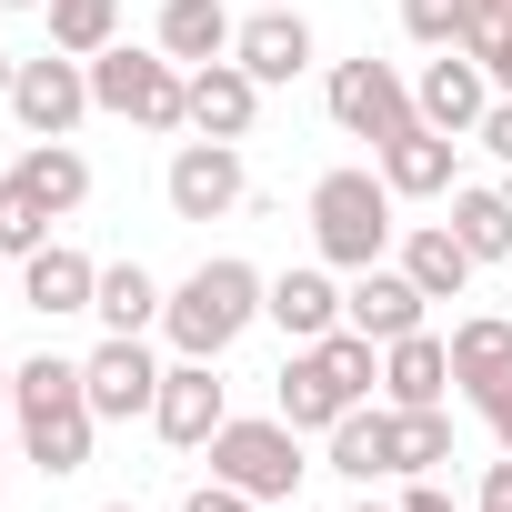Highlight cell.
I'll list each match as a JSON object with an SVG mask.
<instances>
[{
	"instance_id": "cell-11",
	"label": "cell",
	"mask_w": 512,
	"mask_h": 512,
	"mask_svg": "<svg viewBox=\"0 0 512 512\" xmlns=\"http://www.w3.org/2000/svg\"><path fill=\"white\" fill-rule=\"evenodd\" d=\"M151 422H161V442L171 452H211V432L231 422V402H221V382H211V362H171L161 372V402H151Z\"/></svg>"
},
{
	"instance_id": "cell-42",
	"label": "cell",
	"mask_w": 512,
	"mask_h": 512,
	"mask_svg": "<svg viewBox=\"0 0 512 512\" xmlns=\"http://www.w3.org/2000/svg\"><path fill=\"white\" fill-rule=\"evenodd\" d=\"M352 512H382V502H352Z\"/></svg>"
},
{
	"instance_id": "cell-28",
	"label": "cell",
	"mask_w": 512,
	"mask_h": 512,
	"mask_svg": "<svg viewBox=\"0 0 512 512\" xmlns=\"http://www.w3.org/2000/svg\"><path fill=\"white\" fill-rule=\"evenodd\" d=\"M392 432H402V472L452 462V412H442V402H422V412H402V402H392Z\"/></svg>"
},
{
	"instance_id": "cell-17",
	"label": "cell",
	"mask_w": 512,
	"mask_h": 512,
	"mask_svg": "<svg viewBox=\"0 0 512 512\" xmlns=\"http://www.w3.org/2000/svg\"><path fill=\"white\" fill-rule=\"evenodd\" d=\"M382 181H392V201H442L452 191V131H432V121L392 131L382 141Z\"/></svg>"
},
{
	"instance_id": "cell-37",
	"label": "cell",
	"mask_w": 512,
	"mask_h": 512,
	"mask_svg": "<svg viewBox=\"0 0 512 512\" xmlns=\"http://www.w3.org/2000/svg\"><path fill=\"white\" fill-rule=\"evenodd\" d=\"M482 71H492V91H512V41H502V51H492Z\"/></svg>"
},
{
	"instance_id": "cell-41",
	"label": "cell",
	"mask_w": 512,
	"mask_h": 512,
	"mask_svg": "<svg viewBox=\"0 0 512 512\" xmlns=\"http://www.w3.org/2000/svg\"><path fill=\"white\" fill-rule=\"evenodd\" d=\"M101 512H141V502H101Z\"/></svg>"
},
{
	"instance_id": "cell-31",
	"label": "cell",
	"mask_w": 512,
	"mask_h": 512,
	"mask_svg": "<svg viewBox=\"0 0 512 512\" xmlns=\"http://www.w3.org/2000/svg\"><path fill=\"white\" fill-rule=\"evenodd\" d=\"M502 41H512V0H472V11H462V51H472V61H492Z\"/></svg>"
},
{
	"instance_id": "cell-38",
	"label": "cell",
	"mask_w": 512,
	"mask_h": 512,
	"mask_svg": "<svg viewBox=\"0 0 512 512\" xmlns=\"http://www.w3.org/2000/svg\"><path fill=\"white\" fill-rule=\"evenodd\" d=\"M11 71H21V61H11V51H0V101H11Z\"/></svg>"
},
{
	"instance_id": "cell-29",
	"label": "cell",
	"mask_w": 512,
	"mask_h": 512,
	"mask_svg": "<svg viewBox=\"0 0 512 512\" xmlns=\"http://www.w3.org/2000/svg\"><path fill=\"white\" fill-rule=\"evenodd\" d=\"M41 241H51V211H41L21 181H0V262H31Z\"/></svg>"
},
{
	"instance_id": "cell-19",
	"label": "cell",
	"mask_w": 512,
	"mask_h": 512,
	"mask_svg": "<svg viewBox=\"0 0 512 512\" xmlns=\"http://www.w3.org/2000/svg\"><path fill=\"white\" fill-rule=\"evenodd\" d=\"M382 392H392L402 412L442 402V392H452V342H432V332H402V342H382Z\"/></svg>"
},
{
	"instance_id": "cell-16",
	"label": "cell",
	"mask_w": 512,
	"mask_h": 512,
	"mask_svg": "<svg viewBox=\"0 0 512 512\" xmlns=\"http://www.w3.org/2000/svg\"><path fill=\"white\" fill-rule=\"evenodd\" d=\"M342 322L352 332H372V342H402V332H422V282L412 272H352V292H342Z\"/></svg>"
},
{
	"instance_id": "cell-8",
	"label": "cell",
	"mask_w": 512,
	"mask_h": 512,
	"mask_svg": "<svg viewBox=\"0 0 512 512\" xmlns=\"http://www.w3.org/2000/svg\"><path fill=\"white\" fill-rule=\"evenodd\" d=\"M171 221H221V211H241V141H181L171 151Z\"/></svg>"
},
{
	"instance_id": "cell-14",
	"label": "cell",
	"mask_w": 512,
	"mask_h": 512,
	"mask_svg": "<svg viewBox=\"0 0 512 512\" xmlns=\"http://www.w3.org/2000/svg\"><path fill=\"white\" fill-rule=\"evenodd\" d=\"M251 121H262V81H251L241 61H201L191 71V131L201 141H241Z\"/></svg>"
},
{
	"instance_id": "cell-25",
	"label": "cell",
	"mask_w": 512,
	"mask_h": 512,
	"mask_svg": "<svg viewBox=\"0 0 512 512\" xmlns=\"http://www.w3.org/2000/svg\"><path fill=\"white\" fill-rule=\"evenodd\" d=\"M161 302H171V292H161L141 262H111V272H101V292H91V312H101L111 332H151V322H161Z\"/></svg>"
},
{
	"instance_id": "cell-13",
	"label": "cell",
	"mask_w": 512,
	"mask_h": 512,
	"mask_svg": "<svg viewBox=\"0 0 512 512\" xmlns=\"http://www.w3.org/2000/svg\"><path fill=\"white\" fill-rule=\"evenodd\" d=\"M91 292H101V262H91V251H71V241H41L31 262H21V302H31L41 322L91 312Z\"/></svg>"
},
{
	"instance_id": "cell-9",
	"label": "cell",
	"mask_w": 512,
	"mask_h": 512,
	"mask_svg": "<svg viewBox=\"0 0 512 512\" xmlns=\"http://www.w3.org/2000/svg\"><path fill=\"white\" fill-rule=\"evenodd\" d=\"M231 61L262 81V91H272V81H302V71H312V21L292 11V0H262V11L231 31Z\"/></svg>"
},
{
	"instance_id": "cell-4",
	"label": "cell",
	"mask_w": 512,
	"mask_h": 512,
	"mask_svg": "<svg viewBox=\"0 0 512 512\" xmlns=\"http://www.w3.org/2000/svg\"><path fill=\"white\" fill-rule=\"evenodd\" d=\"M91 101L141 121V131H191V71L171 51H91Z\"/></svg>"
},
{
	"instance_id": "cell-20",
	"label": "cell",
	"mask_w": 512,
	"mask_h": 512,
	"mask_svg": "<svg viewBox=\"0 0 512 512\" xmlns=\"http://www.w3.org/2000/svg\"><path fill=\"white\" fill-rule=\"evenodd\" d=\"M502 382H512V322H502V312H472V322L452 332V392L492 402Z\"/></svg>"
},
{
	"instance_id": "cell-7",
	"label": "cell",
	"mask_w": 512,
	"mask_h": 512,
	"mask_svg": "<svg viewBox=\"0 0 512 512\" xmlns=\"http://www.w3.org/2000/svg\"><path fill=\"white\" fill-rule=\"evenodd\" d=\"M332 121H342L352 141H372V151H382V141H392V131H412L422 111H412V81H402L392 61H372V51H362V61H342V71H332Z\"/></svg>"
},
{
	"instance_id": "cell-27",
	"label": "cell",
	"mask_w": 512,
	"mask_h": 512,
	"mask_svg": "<svg viewBox=\"0 0 512 512\" xmlns=\"http://www.w3.org/2000/svg\"><path fill=\"white\" fill-rule=\"evenodd\" d=\"M111 31H121V0H51V51L91 61V51H111Z\"/></svg>"
},
{
	"instance_id": "cell-26",
	"label": "cell",
	"mask_w": 512,
	"mask_h": 512,
	"mask_svg": "<svg viewBox=\"0 0 512 512\" xmlns=\"http://www.w3.org/2000/svg\"><path fill=\"white\" fill-rule=\"evenodd\" d=\"M452 231L472 262H512V191H452Z\"/></svg>"
},
{
	"instance_id": "cell-21",
	"label": "cell",
	"mask_w": 512,
	"mask_h": 512,
	"mask_svg": "<svg viewBox=\"0 0 512 512\" xmlns=\"http://www.w3.org/2000/svg\"><path fill=\"white\" fill-rule=\"evenodd\" d=\"M332 472L342 482H382V472H402V432H392V412H342L332 422Z\"/></svg>"
},
{
	"instance_id": "cell-36",
	"label": "cell",
	"mask_w": 512,
	"mask_h": 512,
	"mask_svg": "<svg viewBox=\"0 0 512 512\" xmlns=\"http://www.w3.org/2000/svg\"><path fill=\"white\" fill-rule=\"evenodd\" d=\"M482 422H492V432H502V452H512V382H502V392L482 402Z\"/></svg>"
},
{
	"instance_id": "cell-18",
	"label": "cell",
	"mask_w": 512,
	"mask_h": 512,
	"mask_svg": "<svg viewBox=\"0 0 512 512\" xmlns=\"http://www.w3.org/2000/svg\"><path fill=\"white\" fill-rule=\"evenodd\" d=\"M402 272L422 282V302H462L482 262L462 251V231H452V221H422V231H402Z\"/></svg>"
},
{
	"instance_id": "cell-30",
	"label": "cell",
	"mask_w": 512,
	"mask_h": 512,
	"mask_svg": "<svg viewBox=\"0 0 512 512\" xmlns=\"http://www.w3.org/2000/svg\"><path fill=\"white\" fill-rule=\"evenodd\" d=\"M462 11H472V0H402V31L422 51H462Z\"/></svg>"
},
{
	"instance_id": "cell-33",
	"label": "cell",
	"mask_w": 512,
	"mask_h": 512,
	"mask_svg": "<svg viewBox=\"0 0 512 512\" xmlns=\"http://www.w3.org/2000/svg\"><path fill=\"white\" fill-rule=\"evenodd\" d=\"M482 151H492V161H512V91L482 111Z\"/></svg>"
},
{
	"instance_id": "cell-24",
	"label": "cell",
	"mask_w": 512,
	"mask_h": 512,
	"mask_svg": "<svg viewBox=\"0 0 512 512\" xmlns=\"http://www.w3.org/2000/svg\"><path fill=\"white\" fill-rule=\"evenodd\" d=\"M161 51H171L181 71L221 61V51H231V11H221V0H161Z\"/></svg>"
},
{
	"instance_id": "cell-35",
	"label": "cell",
	"mask_w": 512,
	"mask_h": 512,
	"mask_svg": "<svg viewBox=\"0 0 512 512\" xmlns=\"http://www.w3.org/2000/svg\"><path fill=\"white\" fill-rule=\"evenodd\" d=\"M402 512H452V492H442V482H412V492H402Z\"/></svg>"
},
{
	"instance_id": "cell-23",
	"label": "cell",
	"mask_w": 512,
	"mask_h": 512,
	"mask_svg": "<svg viewBox=\"0 0 512 512\" xmlns=\"http://www.w3.org/2000/svg\"><path fill=\"white\" fill-rule=\"evenodd\" d=\"M272 412H282L292 432H332V422H342L352 402L332 392V372H322V362H312V342H302V352L282 362V392H272Z\"/></svg>"
},
{
	"instance_id": "cell-1",
	"label": "cell",
	"mask_w": 512,
	"mask_h": 512,
	"mask_svg": "<svg viewBox=\"0 0 512 512\" xmlns=\"http://www.w3.org/2000/svg\"><path fill=\"white\" fill-rule=\"evenodd\" d=\"M11 412H21V442H31V462H41L51 482L91 462L101 412H91V392H81V362H61V352L21 362V372H11Z\"/></svg>"
},
{
	"instance_id": "cell-34",
	"label": "cell",
	"mask_w": 512,
	"mask_h": 512,
	"mask_svg": "<svg viewBox=\"0 0 512 512\" xmlns=\"http://www.w3.org/2000/svg\"><path fill=\"white\" fill-rule=\"evenodd\" d=\"M472 512H512V452L482 472V502H472Z\"/></svg>"
},
{
	"instance_id": "cell-15",
	"label": "cell",
	"mask_w": 512,
	"mask_h": 512,
	"mask_svg": "<svg viewBox=\"0 0 512 512\" xmlns=\"http://www.w3.org/2000/svg\"><path fill=\"white\" fill-rule=\"evenodd\" d=\"M262 312H272L292 342H322V332H342V282H332V262H292V272L262 292Z\"/></svg>"
},
{
	"instance_id": "cell-5",
	"label": "cell",
	"mask_w": 512,
	"mask_h": 512,
	"mask_svg": "<svg viewBox=\"0 0 512 512\" xmlns=\"http://www.w3.org/2000/svg\"><path fill=\"white\" fill-rule=\"evenodd\" d=\"M211 472L241 482L251 502H292L312 462H302V432H292L282 412H262V422H221V432H211Z\"/></svg>"
},
{
	"instance_id": "cell-10",
	"label": "cell",
	"mask_w": 512,
	"mask_h": 512,
	"mask_svg": "<svg viewBox=\"0 0 512 512\" xmlns=\"http://www.w3.org/2000/svg\"><path fill=\"white\" fill-rule=\"evenodd\" d=\"M81 392H91V412H101V422H131V412H151V402H161V362L141 352V332H111V342L81 362Z\"/></svg>"
},
{
	"instance_id": "cell-3",
	"label": "cell",
	"mask_w": 512,
	"mask_h": 512,
	"mask_svg": "<svg viewBox=\"0 0 512 512\" xmlns=\"http://www.w3.org/2000/svg\"><path fill=\"white\" fill-rule=\"evenodd\" d=\"M392 231L402 221H392V181L382 171H322L312 181V241H322L332 272H372Z\"/></svg>"
},
{
	"instance_id": "cell-39",
	"label": "cell",
	"mask_w": 512,
	"mask_h": 512,
	"mask_svg": "<svg viewBox=\"0 0 512 512\" xmlns=\"http://www.w3.org/2000/svg\"><path fill=\"white\" fill-rule=\"evenodd\" d=\"M0 11H51V0H0Z\"/></svg>"
},
{
	"instance_id": "cell-40",
	"label": "cell",
	"mask_w": 512,
	"mask_h": 512,
	"mask_svg": "<svg viewBox=\"0 0 512 512\" xmlns=\"http://www.w3.org/2000/svg\"><path fill=\"white\" fill-rule=\"evenodd\" d=\"M0 412H11V362H0Z\"/></svg>"
},
{
	"instance_id": "cell-6",
	"label": "cell",
	"mask_w": 512,
	"mask_h": 512,
	"mask_svg": "<svg viewBox=\"0 0 512 512\" xmlns=\"http://www.w3.org/2000/svg\"><path fill=\"white\" fill-rule=\"evenodd\" d=\"M11 111H21V131H31V141H71V131H81V111H101V101H91V71H81L71 51H41V61H21V71H11Z\"/></svg>"
},
{
	"instance_id": "cell-22",
	"label": "cell",
	"mask_w": 512,
	"mask_h": 512,
	"mask_svg": "<svg viewBox=\"0 0 512 512\" xmlns=\"http://www.w3.org/2000/svg\"><path fill=\"white\" fill-rule=\"evenodd\" d=\"M11 181H21V191H31V201H41V211H51V221H61V211H81V201H91V161H81V151H71V141H31V151H21V171H11Z\"/></svg>"
},
{
	"instance_id": "cell-2",
	"label": "cell",
	"mask_w": 512,
	"mask_h": 512,
	"mask_svg": "<svg viewBox=\"0 0 512 512\" xmlns=\"http://www.w3.org/2000/svg\"><path fill=\"white\" fill-rule=\"evenodd\" d=\"M262 272H251V262H231V251H221V262H201L171 302H161V332H171V352H191V362H221L241 332H251V312H262Z\"/></svg>"
},
{
	"instance_id": "cell-32",
	"label": "cell",
	"mask_w": 512,
	"mask_h": 512,
	"mask_svg": "<svg viewBox=\"0 0 512 512\" xmlns=\"http://www.w3.org/2000/svg\"><path fill=\"white\" fill-rule=\"evenodd\" d=\"M181 512H251V492H241V482H221V472H211V482H201V492H191V502H181Z\"/></svg>"
},
{
	"instance_id": "cell-12",
	"label": "cell",
	"mask_w": 512,
	"mask_h": 512,
	"mask_svg": "<svg viewBox=\"0 0 512 512\" xmlns=\"http://www.w3.org/2000/svg\"><path fill=\"white\" fill-rule=\"evenodd\" d=\"M412 111H422L432 131H482V111H492V71H482L472 51H442V61H422Z\"/></svg>"
}]
</instances>
